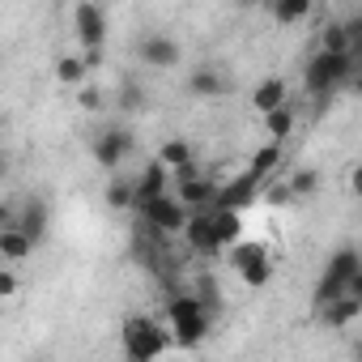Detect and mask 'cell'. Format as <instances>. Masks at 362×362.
<instances>
[{"label":"cell","mask_w":362,"mask_h":362,"mask_svg":"<svg viewBox=\"0 0 362 362\" xmlns=\"http://www.w3.org/2000/svg\"><path fill=\"white\" fill-rule=\"evenodd\" d=\"M119 341H124V354L128 362H162L175 341H170V328L153 315H128L124 328H119Z\"/></svg>","instance_id":"obj_1"},{"label":"cell","mask_w":362,"mask_h":362,"mask_svg":"<svg viewBox=\"0 0 362 362\" xmlns=\"http://www.w3.org/2000/svg\"><path fill=\"white\" fill-rule=\"evenodd\" d=\"M162 324L170 328V341H175L179 349H197V345L209 337V311H205V303L192 298V294H175V298L166 303V311H162Z\"/></svg>","instance_id":"obj_2"},{"label":"cell","mask_w":362,"mask_h":362,"mask_svg":"<svg viewBox=\"0 0 362 362\" xmlns=\"http://www.w3.org/2000/svg\"><path fill=\"white\" fill-rule=\"evenodd\" d=\"M362 273V252L358 247H337L332 256H328V264H324V277H320V286H315V311H324V307H332L337 298H345V290H349V281Z\"/></svg>","instance_id":"obj_3"},{"label":"cell","mask_w":362,"mask_h":362,"mask_svg":"<svg viewBox=\"0 0 362 362\" xmlns=\"http://www.w3.org/2000/svg\"><path fill=\"white\" fill-rule=\"evenodd\" d=\"M354 56H328V52H315L311 60H307V69H303V86L315 94V98H324V94H332V90H341L349 77H354Z\"/></svg>","instance_id":"obj_4"},{"label":"cell","mask_w":362,"mask_h":362,"mask_svg":"<svg viewBox=\"0 0 362 362\" xmlns=\"http://www.w3.org/2000/svg\"><path fill=\"white\" fill-rule=\"evenodd\" d=\"M226 260H230V269L239 273V281L252 286V290H260V286L273 281V252H269V243H260V239H243L239 247L226 252Z\"/></svg>","instance_id":"obj_5"},{"label":"cell","mask_w":362,"mask_h":362,"mask_svg":"<svg viewBox=\"0 0 362 362\" xmlns=\"http://www.w3.org/2000/svg\"><path fill=\"white\" fill-rule=\"evenodd\" d=\"M73 35L81 39V52H107V13L90 0L73 5Z\"/></svg>","instance_id":"obj_6"},{"label":"cell","mask_w":362,"mask_h":362,"mask_svg":"<svg viewBox=\"0 0 362 362\" xmlns=\"http://www.w3.org/2000/svg\"><path fill=\"white\" fill-rule=\"evenodd\" d=\"M132 184H136V205H132V209H136V214H145L153 201L170 197V184H175V179H170V170L153 158V162H145V166H141V175L132 179Z\"/></svg>","instance_id":"obj_7"},{"label":"cell","mask_w":362,"mask_h":362,"mask_svg":"<svg viewBox=\"0 0 362 362\" xmlns=\"http://www.w3.org/2000/svg\"><path fill=\"white\" fill-rule=\"evenodd\" d=\"M132 132L128 128H103L98 136H94V162L103 166V170H119L124 162H128V153H132Z\"/></svg>","instance_id":"obj_8"},{"label":"cell","mask_w":362,"mask_h":362,"mask_svg":"<svg viewBox=\"0 0 362 362\" xmlns=\"http://www.w3.org/2000/svg\"><path fill=\"white\" fill-rule=\"evenodd\" d=\"M158 162L170 170L175 184H188V179L205 175V170L192 162V145H188V141H179V136H170V141H162V145H158Z\"/></svg>","instance_id":"obj_9"},{"label":"cell","mask_w":362,"mask_h":362,"mask_svg":"<svg viewBox=\"0 0 362 362\" xmlns=\"http://www.w3.org/2000/svg\"><path fill=\"white\" fill-rule=\"evenodd\" d=\"M136 60L145 69H175L179 60H184V47H179L170 35H145L136 43Z\"/></svg>","instance_id":"obj_10"},{"label":"cell","mask_w":362,"mask_h":362,"mask_svg":"<svg viewBox=\"0 0 362 362\" xmlns=\"http://www.w3.org/2000/svg\"><path fill=\"white\" fill-rule=\"evenodd\" d=\"M264 197V184L260 179H252L247 170L239 175V179H230V184H222V192H218V205L214 209H230V214H243L247 205H256Z\"/></svg>","instance_id":"obj_11"},{"label":"cell","mask_w":362,"mask_h":362,"mask_svg":"<svg viewBox=\"0 0 362 362\" xmlns=\"http://www.w3.org/2000/svg\"><path fill=\"white\" fill-rule=\"evenodd\" d=\"M141 218H145L158 235H179V230H188V218H192V214H188L184 205H179V201H175V192H170V197L153 201Z\"/></svg>","instance_id":"obj_12"},{"label":"cell","mask_w":362,"mask_h":362,"mask_svg":"<svg viewBox=\"0 0 362 362\" xmlns=\"http://www.w3.org/2000/svg\"><path fill=\"white\" fill-rule=\"evenodd\" d=\"M218 184L209 175H197V179H188V184H175V201L184 205L188 214H209L214 205H218Z\"/></svg>","instance_id":"obj_13"},{"label":"cell","mask_w":362,"mask_h":362,"mask_svg":"<svg viewBox=\"0 0 362 362\" xmlns=\"http://www.w3.org/2000/svg\"><path fill=\"white\" fill-rule=\"evenodd\" d=\"M226 90H230V81L218 64H201L188 73V94H197V98H222Z\"/></svg>","instance_id":"obj_14"},{"label":"cell","mask_w":362,"mask_h":362,"mask_svg":"<svg viewBox=\"0 0 362 362\" xmlns=\"http://www.w3.org/2000/svg\"><path fill=\"white\" fill-rule=\"evenodd\" d=\"M35 239L26 235V230H18L13 222H5V230H0V256H5L9 264H26L30 256H35Z\"/></svg>","instance_id":"obj_15"},{"label":"cell","mask_w":362,"mask_h":362,"mask_svg":"<svg viewBox=\"0 0 362 362\" xmlns=\"http://www.w3.org/2000/svg\"><path fill=\"white\" fill-rule=\"evenodd\" d=\"M281 162H286L281 145L264 141V145L252 153V162H247V175H252V179H260V184H269V179H277V175H281Z\"/></svg>","instance_id":"obj_16"},{"label":"cell","mask_w":362,"mask_h":362,"mask_svg":"<svg viewBox=\"0 0 362 362\" xmlns=\"http://www.w3.org/2000/svg\"><path fill=\"white\" fill-rule=\"evenodd\" d=\"M286 94H290V86H286L281 77H269V81H260V86L252 90V107H256V115L264 119V115L281 111V107H286Z\"/></svg>","instance_id":"obj_17"},{"label":"cell","mask_w":362,"mask_h":362,"mask_svg":"<svg viewBox=\"0 0 362 362\" xmlns=\"http://www.w3.org/2000/svg\"><path fill=\"white\" fill-rule=\"evenodd\" d=\"M214 218V235H218V247H239L243 243V214H230V209H209Z\"/></svg>","instance_id":"obj_18"},{"label":"cell","mask_w":362,"mask_h":362,"mask_svg":"<svg viewBox=\"0 0 362 362\" xmlns=\"http://www.w3.org/2000/svg\"><path fill=\"white\" fill-rule=\"evenodd\" d=\"M320 52H328V56H354V26L349 22H328L320 30Z\"/></svg>","instance_id":"obj_19"},{"label":"cell","mask_w":362,"mask_h":362,"mask_svg":"<svg viewBox=\"0 0 362 362\" xmlns=\"http://www.w3.org/2000/svg\"><path fill=\"white\" fill-rule=\"evenodd\" d=\"M188 243H192V252H205V256H214V252H222L218 247V235H214V218L209 214H192L188 218Z\"/></svg>","instance_id":"obj_20"},{"label":"cell","mask_w":362,"mask_h":362,"mask_svg":"<svg viewBox=\"0 0 362 362\" xmlns=\"http://www.w3.org/2000/svg\"><path fill=\"white\" fill-rule=\"evenodd\" d=\"M9 222H13L18 230H26L35 243L47 239V205H43V201H30V205L22 209V218H9Z\"/></svg>","instance_id":"obj_21"},{"label":"cell","mask_w":362,"mask_h":362,"mask_svg":"<svg viewBox=\"0 0 362 362\" xmlns=\"http://www.w3.org/2000/svg\"><path fill=\"white\" fill-rule=\"evenodd\" d=\"M358 315H362V298H349V294L320 311V320H324V324H332V328H345V324H354Z\"/></svg>","instance_id":"obj_22"},{"label":"cell","mask_w":362,"mask_h":362,"mask_svg":"<svg viewBox=\"0 0 362 362\" xmlns=\"http://www.w3.org/2000/svg\"><path fill=\"white\" fill-rule=\"evenodd\" d=\"M86 77H90V64H86L81 56H60V60H56V81H60V86L81 90V86H86Z\"/></svg>","instance_id":"obj_23"},{"label":"cell","mask_w":362,"mask_h":362,"mask_svg":"<svg viewBox=\"0 0 362 362\" xmlns=\"http://www.w3.org/2000/svg\"><path fill=\"white\" fill-rule=\"evenodd\" d=\"M311 13H315V5H311V0H277V5H273V22H277V26L307 22Z\"/></svg>","instance_id":"obj_24"},{"label":"cell","mask_w":362,"mask_h":362,"mask_svg":"<svg viewBox=\"0 0 362 362\" xmlns=\"http://www.w3.org/2000/svg\"><path fill=\"white\" fill-rule=\"evenodd\" d=\"M286 184H290L294 201H303V197H315V192H320V170H311V166H298V170H290V175H286Z\"/></svg>","instance_id":"obj_25"},{"label":"cell","mask_w":362,"mask_h":362,"mask_svg":"<svg viewBox=\"0 0 362 362\" xmlns=\"http://www.w3.org/2000/svg\"><path fill=\"white\" fill-rule=\"evenodd\" d=\"M290 132H294V111H290V107H281V111L264 115V136H269L273 145H281Z\"/></svg>","instance_id":"obj_26"},{"label":"cell","mask_w":362,"mask_h":362,"mask_svg":"<svg viewBox=\"0 0 362 362\" xmlns=\"http://www.w3.org/2000/svg\"><path fill=\"white\" fill-rule=\"evenodd\" d=\"M132 205H136V184H128V179H115V184L107 188V209L124 214V209H132Z\"/></svg>","instance_id":"obj_27"},{"label":"cell","mask_w":362,"mask_h":362,"mask_svg":"<svg viewBox=\"0 0 362 362\" xmlns=\"http://www.w3.org/2000/svg\"><path fill=\"white\" fill-rule=\"evenodd\" d=\"M264 205H273V209H286L290 201H294V192H290V184H286V175H277V179H269L264 184V197H260Z\"/></svg>","instance_id":"obj_28"},{"label":"cell","mask_w":362,"mask_h":362,"mask_svg":"<svg viewBox=\"0 0 362 362\" xmlns=\"http://www.w3.org/2000/svg\"><path fill=\"white\" fill-rule=\"evenodd\" d=\"M0 298H5V303L18 298V273H0Z\"/></svg>","instance_id":"obj_29"},{"label":"cell","mask_w":362,"mask_h":362,"mask_svg":"<svg viewBox=\"0 0 362 362\" xmlns=\"http://www.w3.org/2000/svg\"><path fill=\"white\" fill-rule=\"evenodd\" d=\"M77 98H81V107H86V111H98V107H103V90H94V86H81V94H77Z\"/></svg>","instance_id":"obj_30"},{"label":"cell","mask_w":362,"mask_h":362,"mask_svg":"<svg viewBox=\"0 0 362 362\" xmlns=\"http://www.w3.org/2000/svg\"><path fill=\"white\" fill-rule=\"evenodd\" d=\"M349 192L362 201V162H354V166H349Z\"/></svg>","instance_id":"obj_31"},{"label":"cell","mask_w":362,"mask_h":362,"mask_svg":"<svg viewBox=\"0 0 362 362\" xmlns=\"http://www.w3.org/2000/svg\"><path fill=\"white\" fill-rule=\"evenodd\" d=\"M81 60H86V64H90V73H94V69H103L107 52H81Z\"/></svg>","instance_id":"obj_32"},{"label":"cell","mask_w":362,"mask_h":362,"mask_svg":"<svg viewBox=\"0 0 362 362\" xmlns=\"http://www.w3.org/2000/svg\"><path fill=\"white\" fill-rule=\"evenodd\" d=\"M345 294H349V298H362V273H358V277L349 281V290H345Z\"/></svg>","instance_id":"obj_33"},{"label":"cell","mask_w":362,"mask_h":362,"mask_svg":"<svg viewBox=\"0 0 362 362\" xmlns=\"http://www.w3.org/2000/svg\"><path fill=\"white\" fill-rule=\"evenodd\" d=\"M349 90H354V94H362V64L354 69V77H349Z\"/></svg>","instance_id":"obj_34"},{"label":"cell","mask_w":362,"mask_h":362,"mask_svg":"<svg viewBox=\"0 0 362 362\" xmlns=\"http://www.w3.org/2000/svg\"><path fill=\"white\" fill-rule=\"evenodd\" d=\"M349 26H354V39L362 35V9H358V18H349Z\"/></svg>","instance_id":"obj_35"},{"label":"cell","mask_w":362,"mask_h":362,"mask_svg":"<svg viewBox=\"0 0 362 362\" xmlns=\"http://www.w3.org/2000/svg\"><path fill=\"white\" fill-rule=\"evenodd\" d=\"M162 362H192V358H188V354H166Z\"/></svg>","instance_id":"obj_36"},{"label":"cell","mask_w":362,"mask_h":362,"mask_svg":"<svg viewBox=\"0 0 362 362\" xmlns=\"http://www.w3.org/2000/svg\"><path fill=\"white\" fill-rule=\"evenodd\" d=\"M358 362H362V345H358Z\"/></svg>","instance_id":"obj_37"}]
</instances>
